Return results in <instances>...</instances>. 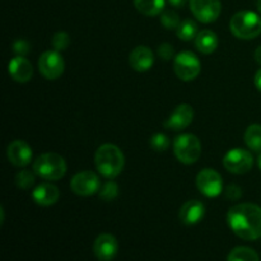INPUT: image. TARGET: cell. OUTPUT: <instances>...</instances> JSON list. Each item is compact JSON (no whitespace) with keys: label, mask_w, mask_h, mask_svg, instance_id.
I'll return each mask as SVG.
<instances>
[{"label":"cell","mask_w":261,"mask_h":261,"mask_svg":"<svg viewBox=\"0 0 261 261\" xmlns=\"http://www.w3.org/2000/svg\"><path fill=\"white\" fill-rule=\"evenodd\" d=\"M173 153L184 165H193L201 154V143L194 134H181L173 142Z\"/></svg>","instance_id":"cell-5"},{"label":"cell","mask_w":261,"mask_h":261,"mask_svg":"<svg viewBox=\"0 0 261 261\" xmlns=\"http://www.w3.org/2000/svg\"><path fill=\"white\" fill-rule=\"evenodd\" d=\"M190 10L199 22H216L222 12L221 0H190Z\"/></svg>","instance_id":"cell-11"},{"label":"cell","mask_w":261,"mask_h":261,"mask_svg":"<svg viewBox=\"0 0 261 261\" xmlns=\"http://www.w3.org/2000/svg\"><path fill=\"white\" fill-rule=\"evenodd\" d=\"M30 43L25 40H22V38L14 41V43H13V51H14L18 56L27 55V54L30 53Z\"/></svg>","instance_id":"cell-30"},{"label":"cell","mask_w":261,"mask_h":261,"mask_svg":"<svg viewBox=\"0 0 261 261\" xmlns=\"http://www.w3.org/2000/svg\"><path fill=\"white\" fill-rule=\"evenodd\" d=\"M134 5L142 14L154 17L162 14L165 9V0H134Z\"/></svg>","instance_id":"cell-20"},{"label":"cell","mask_w":261,"mask_h":261,"mask_svg":"<svg viewBox=\"0 0 261 261\" xmlns=\"http://www.w3.org/2000/svg\"><path fill=\"white\" fill-rule=\"evenodd\" d=\"M8 71L13 81L18 83H25L32 78V64L24 56H15L8 64Z\"/></svg>","instance_id":"cell-17"},{"label":"cell","mask_w":261,"mask_h":261,"mask_svg":"<svg viewBox=\"0 0 261 261\" xmlns=\"http://www.w3.org/2000/svg\"><path fill=\"white\" fill-rule=\"evenodd\" d=\"M245 143L254 152H261V125H250L244 135Z\"/></svg>","instance_id":"cell-21"},{"label":"cell","mask_w":261,"mask_h":261,"mask_svg":"<svg viewBox=\"0 0 261 261\" xmlns=\"http://www.w3.org/2000/svg\"><path fill=\"white\" fill-rule=\"evenodd\" d=\"M36 181V173L35 171H30V170H23L19 171L15 176V184L19 189H30L31 186L35 184Z\"/></svg>","instance_id":"cell-24"},{"label":"cell","mask_w":261,"mask_h":261,"mask_svg":"<svg viewBox=\"0 0 261 261\" xmlns=\"http://www.w3.org/2000/svg\"><path fill=\"white\" fill-rule=\"evenodd\" d=\"M70 45V36L66 32H58L53 37V46L56 51H64Z\"/></svg>","instance_id":"cell-28"},{"label":"cell","mask_w":261,"mask_h":261,"mask_svg":"<svg viewBox=\"0 0 261 261\" xmlns=\"http://www.w3.org/2000/svg\"><path fill=\"white\" fill-rule=\"evenodd\" d=\"M94 162L98 172L106 178H115L122 172L125 157L119 147L114 144H102L96 150Z\"/></svg>","instance_id":"cell-2"},{"label":"cell","mask_w":261,"mask_h":261,"mask_svg":"<svg viewBox=\"0 0 261 261\" xmlns=\"http://www.w3.org/2000/svg\"><path fill=\"white\" fill-rule=\"evenodd\" d=\"M70 188L79 196H91L101 189L99 177L92 171H82L76 173L70 181Z\"/></svg>","instance_id":"cell-10"},{"label":"cell","mask_w":261,"mask_h":261,"mask_svg":"<svg viewBox=\"0 0 261 261\" xmlns=\"http://www.w3.org/2000/svg\"><path fill=\"white\" fill-rule=\"evenodd\" d=\"M229 28L234 37L240 40H252L261 33V17L250 10L239 12L232 17Z\"/></svg>","instance_id":"cell-3"},{"label":"cell","mask_w":261,"mask_h":261,"mask_svg":"<svg viewBox=\"0 0 261 261\" xmlns=\"http://www.w3.org/2000/svg\"><path fill=\"white\" fill-rule=\"evenodd\" d=\"M65 69L63 56L56 50L45 51L38 59V70L48 81L60 78Z\"/></svg>","instance_id":"cell-8"},{"label":"cell","mask_w":261,"mask_h":261,"mask_svg":"<svg viewBox=\"0 0 261 261\" xmlns=\"http://www.w3.org/2000/svg\"><path fill=\"white\" fill-rule=\"evenodd\" d=\"M227 222L240 239L255 241L261 237V208L256 204L244 203L232 206L227 213Z\"/></svg>","instance_id":"cell-1"},{"label":"cell","mask_w":261,"mask_h":261,"mask_svg":"<svg viewBox=\"0 0 261 261\" xmlns=\"http://www.w3.org/2000/svg\"><path fill=\"white\" fill-rule=\"evenodd\" d=\"M194 41H195V46L198 51H200L201 54H205V55L213 54L218 47V37L211 30L200 31Z\"/></svg>","instance_id":"cell-19"},{"label":"cell","mask_w":261,"mask_h":261,"mask_svg":"<svg viewBox=\"0 0 261 261\" xmlns=\"http://www.w3.org/2000/svg\"><path fill=\"white\" fill-rule=\"evenodd\" d=\"M223 166L228 172L234 175H244L249 172L254 166V157L249 150L234 148L228 150L223 157Z\"/></svg>","instance_id":"cell-7"},{"label":"cell","mask_w":261,"mask_h":261,"mask_svg":"<svg viewBox=\"0 0 261 261\" xmlns=\"http://www.w3.org/2000/svg\"><path fill=\"white\" fill-rule=\"evenodd\" d=\"M33 171L46 181H56L66 173L65 160L58 153H43L33 163Z\"/></svg>","instance_id":"cell-4"},{"label":"cell","mask_w":261,"mask_h":261,"mask_svg":"<svg viewBox=\"0 0 261 261\" xmlns=\"http://www.w3.org/2000/svg\"><path fill=\"white\" fill-rule=\"evenodd\" d=\"M224 194H226L227 198L229 200H239L241 198L242 193H241V188L237 185H228L224 190Z\"/></svg>","instance_id":"cell-31"},{"label":"cell","mask_w":261,"mask_h":261,"mask_svg":"<svg viewBox=\"0 0 261 261\" xmlns=\"http://www.w3.org/2000/svg\"><path fill=\"white\" fill-rule=\"evenodd\" d=\"M196 186L203 195L217 198L223 191V180L216 170L204 168L196 176Z\"/></svg>","instance_id":"cell-9"},{"label":"cell","mask_w":261,"mask_h":261,"mask_svg":"<svg viewBox=\"0 0 261 261\" xmlns=\"http://www.w3.org/2000/svg\"><path fill=\"white\" fill-rule=\"evenodd\" d=\"M119 194V188H117V184L114 181H107L106 184L102 185V188L99 189L98 195L99 199H102L103 201H112Z\"/></svg>","instance_id":"cell-26"},{"label":"cell","mask_w":261,"mask_h":261,"mask_svg":"<svg viewBox=\"0 0 261 261\" xmlns=\"http://www.w3.org/2000/svg\"><path fill=\"white\" fill-rule=\"evenodd\" d=\"M168 3H170V4L172 5V7L181 8V7H184V5H185L186 0H168Z\"/></svg>","instance_id":"cell-33"},{"label":"cell","mask_w":261,"mask_h":261,"mask_svg":"<svg viewBox=\"0 0 261 261\" xmlns=\"http://www.w3.org/2000/svg\"><path fill=\"white\" fill-rule=\"evenodd\" d=\"M254 83H255V86H256V88L261 92V69H259V70H257V73L255 74Z\"/></svg>","instance_id":"cell-32"},{"label":"cell","mask_w":261,"mask_h":261,"mask_svg":"<svg viewBox=\"0 0 261 261\" xmlns=\"http://www.w3.org/2000/svg\"><path fill=\"white\" fill-rule=\"evenodd\" d=\"M161 23L165 28L167 30H177V27L180 25V17L176 12L173 10L167 9L163 10L162 14H161Z\"/></svg>","instance_id":"cell-25"},{"label":"cell","mask_w":261,"mask_h":261,"mask_svg":"<svg viewBox=\"0 0 261 261\" xmlns=\"http://www.w3.org/2000/svg\"><path fill=\"white\" fill-rule=\"evenodd\" d=\"M259 167H260V170H261V154H260V157H259Z\"/></svg>","instance_id":"cell-36"},{"label":"cell","mask_w":261,"mask_h":261,"mask_svg":"<svg viewBox=\"0 0 261 261\" xmlns=\"http://www.w3.org/2000/svg\"><path fill=\"white\" fill-rule=\"evenodd\" d=\"M255 60H256L257 64H260L261 65V46L256 48V51H255Z\"/></svg>","instance_id":"cell-34"},{"label":"cell","mask_w":261,"mask_h":261,"mask_svg":"<svg viewBox=\"0 0 261 261\" xmlns=\"http://www.w3.org/2000/svg\"><path fill=\"white\" fill-rule=\"evenodd\" d=\"M173 70L184 82L194 81L200 74L201 64L198 56L191 51H181L173 60Z\"/></svg>","instance_id":"cell-6"},{"label":"cell","mask_w":261,"mask_h":261,"mask_svg":"<svg viewBox=\"0 0 261 261\" xmlns=\"http://www.w3.org/2000/svg\"><path fill=\"white\" fill-rule=\"evenodd\" d=\"M194 120V109L188 103H181L176 107L165 121V126L171 130L186 129Z\"/></svg>","instance_id":"cell-14"},{"label":"cell","mask_w":261,"mask_h":261,"mask_svg":"<svg viewBox=\"0 0 261 261\" xmlns=\"http://www.w3.org/2000/svg\"><path fill=\"white\" fill-rule=\"evenodd\" d=\"M177 37L182 41H191L195 40L198 35V24L191 19H185L180 23V25L176 30Z\"/></svg>","instance_id":"cell-23"},{"label":"cell","mask_w":261,"mask_h":261,"mask_svg":"<svg viewBox=\"0 0 261 261\" xmlns=\"http://www.w3.org/2000/svg\"><path fill=\"white\" fill-rule=\"evenodd\" d=\"M60 196V191L56 188L54 184L43 182L38 185L37 188L33 190L32 199L37 205L41 206H50L54 205L56 201L59 200Z\"/></svg>","instance_id":"cell-18"},{"label":"cell","mask_w":261,"mask_h":261,"mask_svg":"<svg viewBox=\"0 0 261 261\" xmlns=\"http://www.w3.org/2000/svg\"><path fill=\"white\" fill-rule=\"evenodd\" d=\"M257 9H259V12L261 13V0H257Z\"/></svg>","instance_id":"cell-35"},{"label":"cell","mask_w":261,"mask_h":261,"mask_svg":"<svg viewBox=\"0 0 261 261\" xmlns=\"http://www.w3.org/2000/svg\"><path fill=\"white\" fill-rule=\"evenodd\" d=\"M158 55H160V58L162 59V60H171V59L173 58V55H175V48H173V46L171 45V43H162V45L158 46Z\"/></svg>","instance_id":"cell-29"},{"label":"cell","mask_w":261,"mask_h":261,"mask_svg":"<svg viewBox=\"0 0 261 261\" xmlns=\"http://www.w3.org/2000/svg\"><path fill=\"white\" fill-rule=\"evenodd\" d=\"M130 66L135 71H148L154 64V55L148 46H138L130 53L129 56Z\"/></svg>","instance_id":"cell-15"},{"label":"cell","mask_w":261,"mask_h":261,"mask_svg":"<svg viewBox=\"0 0 261 261\" xmlns=\"http://www.w3.org/2000/svg\"><path fill=\"white\" fill-rule=\"evenodd\" d=\"M205 216V206L199 200H189L181 206L178 218L186 226L198 224Z\"/></svg>","instance_id":"cell-16"},{"label":"cell","mask_w":261,"mask_h":261,"mask_svg":"<svg viewBox=\"0 0 261 261\" xmlns=\"http://www.w3.org/2000/svg\"><path fill=\"white\" fill-rule=\"evenodd\" d=\"M7 157L12 165L24 167L32 161V148L24 140H13L7 148Z\"/></svg>","instance_id":"cell-13"},{"label":"cell","mask_w":261,"mask_h":261,"mask_svg":"<svg viewBox=\"0 0 261 261\" xmlns=\"http://www.w3.org/2000/svg\"><path fill=\"white\" fill-rule=\"evenodd\" d=\"M119 252L116 237L110 233H101L93 244V254L99 261H112Z\"/></svg>","instance_id":"cell-12"},{"label":"cell","mask_w":261,"mask_h":261,"mask_svg":"<svg viewBox=\"0 0 261 261\" xmlns=\"http://www.w3.org/2000/svg\"><path fill=\"white\" fill-rule=\"evenodd\" d=\"M170 147V139L163 133H157L150 138V148L155 152H165Z\"/></svg>","instance_id":"cell-27"},{"label":"cell","mask_w":261,"mask_h":261,"mask_svg":"<svg viewBox=\"0 0 261 261\" xmlns=\"http://www.w3.org/2000/svg\"><path fill=\"white\" fill-rule=\"evenodd\" d=\"M227 261H260L259 254L251 247L239 246L231 250Z\"/></svg>","instance_id":"cell-22"}]
</instances>
